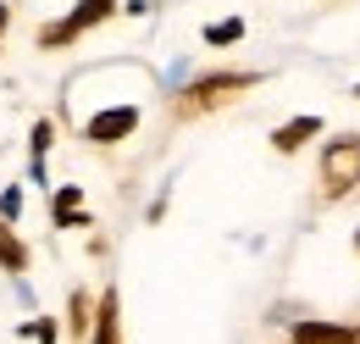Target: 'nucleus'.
<instances>
[{
	"instance_id": "f257e3e1",
	"label": "nucleus",
	"mask_w": 360,
	"mask_h": 344,
	"mask_svg": "<svg viewBox=\"0 0 360 344\" xmlns=\"http://www.w3.org/2000/svg\"><path fill=\"white\" fill-rule=\"evenodd\" d=\"M255 84H261V73H205V78H194V84L178 94L172 111L188 123V117H205V111H217V106H233L238 94H250Z\"/></svg>"
},
{
	"instance_id": "f03ea898",
	"label": "nucleus",
	"mask_w": 360,
	"mask_h": 344,
	"mask_svg": "<svg viewBox=\"0 0 360 344\" xmlns=\"http://www.w3.org/2000/svg\"><path fill=\"white\" fill-rule=\"evenodd\" d=\"M360 189V133H338L321 145V200H344Z\"/></svg>"
},
{
	"instance_id": "7ed1b4c3",
	"label": "nucleus",
	"mask_w": 360,
	"mask_h": 344,
	"mask_svg": "<svg viewBox=\"0 0 360 344\" xmlns=\"http://www.w3.org/2000/svg\"><path fill=\"white\" fill-rule=\"evenodd\" d=\"M122 0H78L67 17H56V23H45L39 28V50H61V44L84 39L89 28H100V23H111V11H117Z\"/></svg>"
},
{
	"instance_id": "20e7f679",
	"label": "nucleus",
	"mask_w": 360,
	"mask_h": 344,
	"mask_svg": "<svg viewBox=\"0 0 360 344\" xmlns=\"http://www.w3.org/2000/svg\"><path fill=\"white\" fill-rule=\"evenodd\" d=\"M134 133H139V106H105V111H94L89 123H84L89 145H122Z\"/></svg>"
},
{
	"instance_id": "39448f33",
	"label": "nucleus",
	"mask_w": 360,
	"mask_h": 344,
	"mask_svg": "<svg viewBox=\"0 0 360 344\" xmlns=\"http://www.w3.org/2000/svg\"><path fill=\"white\" fill-rule=\"evenodd\" d=\"M89 344H122V300H117V289L94 295V328H89Z\"/></svg>"
},
{
	"instance_id": "423d86ee",
	"label": "nucleus",
	"mask_w": 360,
	"mask_h": 344,
	"mask_svg": "<svg viewBox=\"0 0 360 344\" xmlns=\"http://www.w3.org/2000/svg\"><path fill=\"white\" fill-rule=\"evenodd\" d=\"M311 139H321V117L305 111V117H288L283 128H271V150H277V156H294V150H305Z\"/></svg>"
},
{
	"instance_id": "0eeeda50",
	"label": "nucleus",
	"mask_w": 360,
	"mask_h": 344,
	"mask_svg": "<svg viewBox=\"0 0 360 344\" xmlns=\"http://www.w3.org/2000/svg\"><path fill=\"white\" fill-rule=\"evenodd\" d=\"M50 216H56V228H89V211H84V189H78V183L56 189V195H50Z\"/></svg>"
},
{
	"instance_id": "6e6552de",
	"label": "nucleus",
	"mask_w": 360,
	"mask_h": 344,
	"mask_svg": "<svg viewBox=\"0 0 360 344\" xmlns=\"http://www.w3.org/2000/svg\"><path fill=\"white\" fill-rule=\"evenodd\" d=\"M28 245H22V233H17V228H11V222H0V272H17V278H22V272H28Z\"/></svg>"
},
{
	"instance_id": "1a4fd4ad",
	"label": "nucleus",
	"mask_w": 360,
	"mask_h": 344,
	"mask_svg": "<svg viewBox=\"0 0 360 344\" xmlns=\"http://www.w3.org/2000/svg\"><path fill=\"white\" fill-rule=\"evenodd\" d=\"M89 328H94V295L89 289H72V300H67V333L89 339Z\"/></svg>"
},
{
	"instance_id": "9d476101",
	"label": "nucleus",
	"mask_w": 360,
	"mask_h": 344,
	"mask_svg": "<svg viewBox=\"0 0 360 344\" xmlns=\"http://www.w3.org/2000/svg\"><path fill=\"white\" fill-rule=\"evenodd\" d=\"M50 145H56V123H50V117H39V123H34V133H28V150H34V183H39V178H45V156H50Z\"/></svg>"
},
{
	"instance_id": "9b49d317",
	"label": "nucleus",
	"mask_w": 360,
	"mask_h": 344,
	"mask_svg": "<svg viewBox=\"0 0 360 344\" xmlns=\"http://www.w3.org/2000/svg\"><path fill=\"white\" fill-rule=\"evenodd\" d=\"M238 39H244V17H222V23L205 28V44H217V50H222V44H238Z\"/></svg>"
},
{
	"instance_id": "f8f14e48",
	"label": "nucleus",
	"mask_w": 360,
	"mask_h": 344,
	"mask_svg": "<svg viewBox=\"0 0 360 344\" xmlns=\"http://www.w3.org/2000/svg\"><path fill=\"white\" fill-rule=\"evenodd\" d=\"M56 317H34V322H22V339H34V344H56Z\"/></svg>"
},
{
	"instance_id": "ddd939ff",
	"label": "nucleus",
	"mask_w": 360,
	"mask_h": 344,
	"mask_svg": "<svg viewBox=\"0 0 360 344\" xmlns=\"http://www.w3.org/2000/svg\"><path fill=\"white\" fill-rule=\"evenodd\" d=\"M17 211H22V189H6L0 195V222H11Z\"/></svg>"
},
{
	"instance_id": "4468645a",
	"label": "nucleus",
	"mask_w": 360,
	"mask_h": 344,
	"mask_svg": "<svg viewBox=\"0 0 360 344\" xmlns=\"http://www.w3.org/2000/svg\"><path fill=\"white\" fill-rule=\"evenodd\" d=\"M6 28H11V6L0 0V44H6Z\"/></svg>"
},
{
	"instance_id": "2eb2a0df",
	"label": "nucleus",
	"mask_w": 360,
	"mask_h": 344,
	"mask_svg": "<svg viewBox=\"0 0 360 344\" xmlns=\"http://www.w3.org/2000/svg\"><path fill=\"white\" fill-rule=\"evenodd\" d=\"M355 100H360V84H355Z\"/></svg>"
}]
</instances>
